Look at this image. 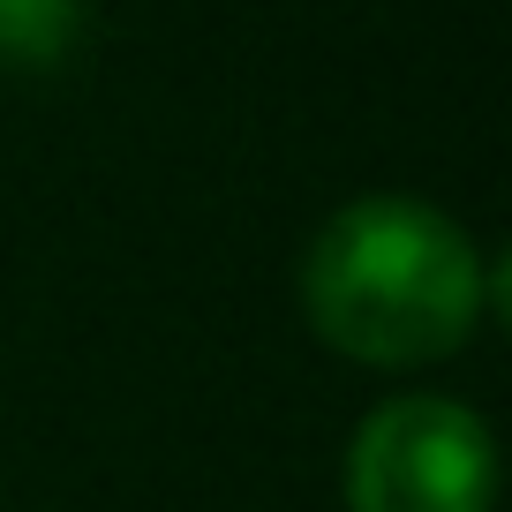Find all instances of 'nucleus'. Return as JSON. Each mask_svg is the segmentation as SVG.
Listing matches in <instances>:
<instances>
[{"instance_id": "nucleus-2", "label": "nucleus", "mask_w": 512, "mask_h": 512, "mask_svg": "<svg viewBox=\"0 0 512 512\" xmlns=\"http://www.w3.org/2000/svg\"><path fill=\"white\" fill-rule=\"evenodd\" d=\"M497 445L475 407L407 392L347 445V512H490Z\"/></svg>"}, {"instance_id": "nucleus-3", "label": "nucleus", "mask_w": 512, "mask_h": 512, "mask_svg": "<svg viewBox=\"0 0 512 512\" xmlns=\"http://www.w3.org/2000/svg\"><path fill=\"white\" fill-rule=\"evenodd\" d=\"M83 38V0H0V68L46 76L76 53Z\"/></svg>"}, {"instance_id": "nucleus-1", "label": "nucleus", "mask_w": 512, "mask_h": 512, "mask_svg": "<svg viewBox=\"0 0 512 512\" xmlns=\"http://www.w3.org/2000/svg\"><path fill=\"white\" fill-rule=\"evenodd\" d=\"M497 279L460 219L422 196H354L302 256V309L324 347L369 369H422L467 347Z\"/></svg>"}]
</instances>
